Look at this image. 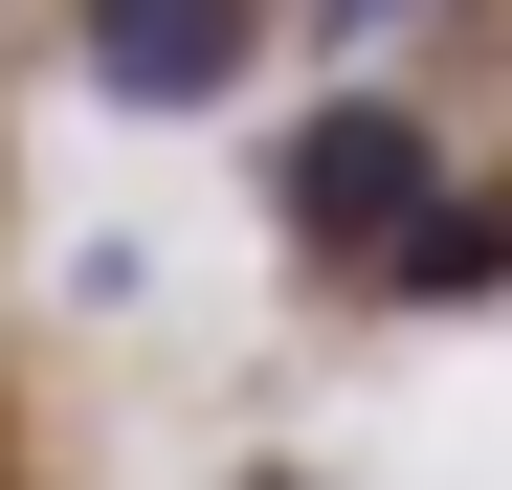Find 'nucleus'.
<instances>
[{"instance_id":"nucleus-1","label":"nucleus","mask_w":512,"mask_h":490,"mask_svg":"<svg viewBox=\"0 0 512 490\" xmlns=\"http://www.w3.org/2000/svg\"><path fill=\"white\" fill-rule=\"evenodd\" d=\"M268 201H290V245H312V268H401V245L446 223V156H423L401 112H312V134L268 156Z\"/></svg>"},{"instance_id":"nucleus-2","label":"nucleus","mask_w":512,"mask_h":490,"mask_svg":"<svg viewBox=\"0 0 512 490\" xmlns=\"http://www.w3.org/2000/svg\"><path fill=\"white\" fill-rule=\"evenodd\" d=\"M245 23H268V0H90V90L201 112V90H245Z\"/></svg>"},{"instance_id":"nucleus-3","label":"nucleus","mask_w":512,"mask_h":490,"mask_svg":"<svg viewBox=\"0 0 512 490\" xmlns=\"http://www.w3.org/2000/svg\"><path fill=\"white\" fill-rule=\"evenodd\" d=\"M490 268H512V223H490V201H446V223H423L379 290H490Z\"/></svg>"},{"instance_id":"nucleus-4","label":"nucleus","mask_w":512,"mask_h":490,"mask_svg":"<svg viewBox=\"0 0 512 490\" xmlns=\"http://www.w3.org/2000/svg\"><path fill=\"white\" fill-rule=\"evenodd\" d=\"M312 23H334V45H401V23H423V0H312Z\"/></svg>"}]
</instances>
